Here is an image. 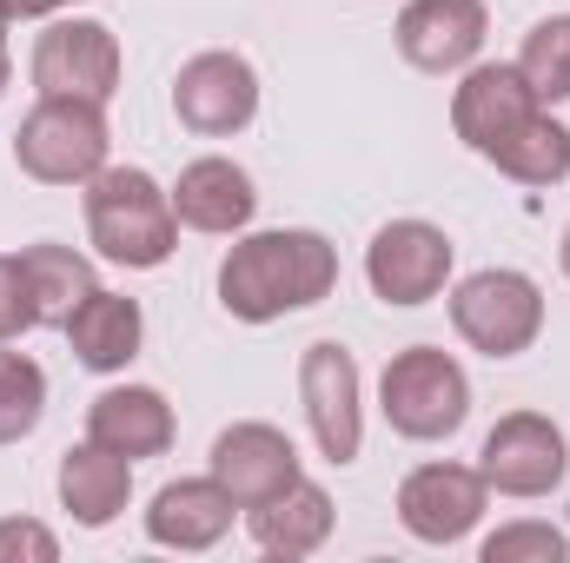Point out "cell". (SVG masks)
<instances>
[{
	"mask_svg": "<svg viewBox=\"0 0 570 563\" xmlns=\"http://www.w3.org/2000/svg\"><path fill=\"white\" fill-rule=\"evenodd\" d=\"M173 213H179V226H193V233H213V239H226V233H246L253 226V213H259V192H253V172L246 166H233V159H193L186 172H179V186H173Z\"/></svg>",
	"mask_w": 570,
	"mask_h": 563,
	"instance_id": "9a60e30c",
	"label": "cell"
},
{
	"mask_svg": "<svg viewBox=\"0 0 570 563\" xmlns=\"http://www.w3.org/2000/svg\"><path fill=\"white\" fill-rule=\"evenodd\" d=\"M60 7H73V0H0L7 20H47V13H60Z\"/></svg>",
	"mask_w": 570,
	"mask_h": 563,
	"instance_id": "83f0119b",
	"label": "cell"
},
{
	"mask_svg": "<svg viewBox=\"0 0 570 563\" xmlns=\"http://www.w3.org/2000/svg\"><path fill=\"white\" fill-rule=\"evenodd\" d=\"M564 279H570V226H564Z\"/></svg>",
	"mask_w": 570,
	"mask_h": 563,
	"instance_id": "f546056e",
	"label": "cell"
},
{
	"mask_svg": "<svg viewBox=\"0 0 570 563\" xmlns=\"http://www.w3.org/2000/svg\"><path fill=\"white\" fill-rule=\"evenodd\" d=\"M107 146L114 134L94 100H40L13 134V159L40 186H87L107 166Z\"/></svg>",
	"mask_w": 570,
	"mask_h": 563,
	"instance_id": "5b68a950",
	"label": "cell"
},
{
	"mask_svg": "<svg viewBox=\"0 0 570 563\" xmlns=\"http://www.w3.org/2000/svg\"><path fill=\"white\" fill-rule=\"evenodd\" d=\"M213 477L226 484V497L239 511H259V504H273L279 491L298 484V451L273 424H233V431L213 437Z\"/></svg>",
	"mask_w": 570,
	"mask_h": 563,
	"instance_id": "4fadbf2b",
	"label": "cell"
},
{
	"mask_svg": "<svg viewBox=\"0 0 570 563\" xmlns=\"http://www.w3.org/2000/svg\"><path fill=\"white\" fill-rule=\"evenodd\" d=\"M564 431L544 418V412H511L484 431V451H478V471L498 497H551L564 484Z\"/></svg>",
	"mask_w": 570,
	"mask_h": 563,
	"instance_id": "ba28073f",
	"label": "cell"
},
{
	"mask_svg": "<svg viewBox=\"0 0 570 563\" xmlns=\"http://www.w3.org/2000/svg\"><path fill=\"white\" fill-rule=\"evenodd\" d=\"M246 524H253V544L266 551V557H312L325 537H332V497L318 491V484H292L279 491L273 504H259V511H246Z\"/></svg>",
	"mask_w": 570,
	"mask_h": 563,
	"instance_id": "ffe728a7",
	"label": "cell"
},
{
	"mask_svg": "<svg viewBox=\"0 0 570 563\" xmlns=\"http://www.w3.org/2000/svg\"><path fill=\"white\" fill-rule=\"evenodd\" d=\"M491 166L504 179H518V186H558V179H570V127L538 107L511 140L491 152Z\"/></svg>",
	"mask_w": 570,
	"mask_h": 563,
	"instance_id": "7402d4cb",
	"label": "cell"
},
{
	"mask_svg": "<svg viewBox=\"0 0 570 563\" xmlns=\"http://www.w3.org/2000/svg\"><path fill=\"white\" fill-rule=\"evenodd\" d=\"M518 73H524V87H531L544 107L570 100V13H551V20H538V27L524 33Z\"/></svg>",
	"mask_w": 570,
	"mask_h": 563,
	"instance_id": "603a6c76",
	"label": "cell"
},
{
	"mask_svg": "<svg viewBox=\"0 0 570 563\" xmlns=\"http://www.w3.org/2000/svg\"><path fill=\"white\" fill-rule=\"evenodd\" d=\"M7 80H13V60H7V13H0V100H7Z\"/></svg>",
	"mask_w": 570,
	"mask_h": 563,
	"instance_id": "f1b7e54d",
	"label": "cell"
},
{
	"mask_svg": "<svg viewBox=\"0 0 570 563\" xmlns=\"http://www.w3.org/2000/svg\"><path fill=\"white\" fill-rule=\"evenodd\" d=\"M87 437L120 457H159L173 444V405L153 385H114L87 405Z\"/></svg>",
	"mask_w": 570,
	"mask_h": 563,
	"instance_id": "ac0fdd59",
	"label": "cell"
},
{
	"mask_svg": "<svg viewBox=\"0 0 570 563\" xmlns=\"http://www.w3.org/2000/svg\"><path fill=\"white\" fill-rule=\"evenodd\" d=\"M127 497H134V457H120V451H107L94 437L60 457V504L73 511V524L107 531L127 511Z\"/></svg>",
	"mask_w": 570,
	"mask_h": 563,
	"instance_id": "e0dca14e",
	"label": "cell"
},
{
	"mask_svg": "<svg viewBox=\"0 0 570 563\" xmlns=\"http://www.w3.org/2000/svg\"><path fill=\"white\" fill-rule=\"evenodd\" d=\"M298 398H305V424H312V444L318 457L332 464H352L358 444H365V405H358V358L332 338L305 345L298 358Z\"/></svg>",
	"mask_w": 570,
	"mask_h": 563,
	"instance_id": "52a82bcc",
	"label": "cell"
},
{
	"mask_svg": "<svg viewBox=\"0 0 570 563\" xmlns=\"http://www.w3.org/2000/svg\"><path fill=\"white\" fill-rule=\"evenodd\" d=\"M60 332H67V345H73V358H80L87 372H127V365L140 358L146 318H140L134 298H120V292H94Z\"/></svg>",
	"mask_w": 570,
	"mask_h": 563,
	"instance_id": "d6986e66",
	"label": "cell"
},
{
	"mask_svg": "<svg viewBox=\"0 0 570 563\" xmlns=\"http://www.w3.org/2000/svg\"><path fill=\"white\" fill-rule=\"evenodd\" d=\"M564 551V531H551V524H504L484 537V563H558Z\"/></svg>",
	"mask_w": 570,
	"mask_h": 563,
	"instance_id": "d4e9b609",
	"label": "cell"
},
{
	"mask_svg": "<svg viewBox=\"0 0 570 563\" xmlns=\"http://www.w3.org/2000/svg\"><path fill=\"white\" fill-rule=\"evenodd\" d=\"M451 325L471 352L484 358H518L538 345L544 332V292L531 273H511V266H484L451 292Z\"/></svg>",
	"mask_w": 570,
	"mask_h": 563,
	"instance_id": "277c9868",
	"label": "cell"
},
{
	"mask_svg": "<svg viewBox=\"0 0 570 563\" xmlns=\"http://www.w3.org/2000/svg\"><path fill=\"white\" fill-rule=\"evenodd\" d=\"M60 537L33 517H0V563H53Z\"/></svg>",
	"mask_w": 570,
	"mask_h": 563,
	"instance_id": "4316f807",
	"label": "cell"
},
{
	"mask_svg": "<svg viewBox=\"0 0 570 563\" xmlns=\"http://www.w3.org/2000/svg\"><path fill=\"white\" fill-rule=\"evenodd\" d=\"M332 285H338V246L305 226L246 233L219 259V305L246 325H273L285 312H305V305L332 298Z\"/></svg>",
	"mask_w": 570,
	"mask_h": 563,
	"instance_id": "6da1fadb",
	"label": "cell"
},
{
	"mask_svg": "<svg viewBox=\"0 0 570 563\" xmlns=\"http://www.w3.org/2000/svg\"><path fill=\"white\" fill-rule=\"evenodd\" d=\"M538 107L544 100L524 87L518 60H478V67H464V87L451 93V127H458V140L471 146L478 159H491Z\"/></svg>",
	"mask_w": 570,
	"mask_h": 563,
	"instance_id": "8fae6325",
	"label": "cell"
},
{
	"mask_svg": "<svg viewBox=\"0 0 570 563\" xmlns=\"http://www.w3.org/2000/svg\"><path fill=\"white\" fill-rule=\"evenodd\" d=\"M365 279L385 305H431L451 279V239L431 219H392L365 246Z\"/></svg>",
	"mask_w": 570,
	"mask_h": 563,
	"instance_id": "30bf717a",
	"label": "cell"
},
{
	"mask_svg": "<svg viewBox=\"0 0 570 563\" xmlns=\"http://www.w3.org/2000/svg\"><path fill=\"white\" fill-rule=\"evenodd\" d=\"M33 93L40 100H94L120 93V40L100 20H53L33 40Z\"/></svg>",
	"mask_w": 570,
	"mask_h": 563,
	"instance_id": "8992f818",
	"label": "cell"
},
{
	"mask_svg": "<svg viewBox=\"0 0 570 563\" xmlns=\"http://www.w3.org/2000/svg\"><path fill=\"white\" fill-rule=\"evenodd\" d=\"M87 239L100 246V259H114L127 273L166 266L173 246H179L173 192L140 166H100L87 179Z\"/></svg>",
	"mask_w": 570,
	"mask_h": 563,
	"instance_id": "7a4b0ae2",
	"label": "cell"
},
{
	"mask_svg": "<svg viewBox=\"0 0 570 563\" xmlns=\"http://www.w3.org/2000/svg\"><path fill=\"white\" fill-rule=\"evenodd\" d=\"M33 325H40V305H33L27 266H20V253H0V345H13Z\"/></svg>",
	"mask_w": 570,
	"mask_h": 563,
	"instance_id": "484cf974",
	"label": "cell"
},
{
	"mask_svg": "<svg viewBox=\"0 0 570 563\" xmlns=\"http://www.w3.org/2000/svg\"><path fill=\"white\" fill-rule=\"evenodd\" d=\"M491 33V13L484 0H412L399 13V53L419 67V73H458L478 60Z\"/></svg>",
	"mask_w": 570,
	"mask_h": 563,
	"instance_id": "5bb4252c",
	"label": "cell"
},
{
	"mask_svg": "<svg viewBox=\"0 0 570 563\" xmlns=\"http://www.w3.org/2000/svg\"><path fill=\"white\" fill-rule=\"evenodd\" d=\"M484 497H491L484 471H471V464H419L399 484V524L419 544H458V537L478 531Z\"/></svg>",
	"mask_w": 570,
	"mask_h": 563,
	"instance_id": "7c38bea8",
	"label": "cell"
},
{
	"mask_svg": "<svg viewBox=\"0 0 570 563\" xmlns=\"http://www.w3.org/2000/svg\"><path fill=\"white\" fill-rule=\"evenodd\" d=\"M173 113H179V127H193L206 140H226V134L253 127V113H259V73H253V60L226 53V47L193 53L179 67V80H173Z\"/></svg>",
	"mask_w": 570,
	"mask_h": 563,
	"instance_id": "9c48e42d",
	"label": "cell"
},
{
	"mask_svg": "<svg viewBox=\"0 0 570 563\" xmlns=\"http://www.w3.org/2000/svg\"><path fill=\"white\" fill-rule=\"evenodd\" d=\"M47 418V372L27 352H0V444H20Z\"/></svg>",
	"mask_w": 570,
	"mask_h": 563,
	"instance_id": "cb8c5ba5",
	"label": "cell"
},
{
	"mask_svg": "<svg viewBox=\"0 0 570 563\" xmlns=\"http://www.w3.org/2000/svg\"><path fill=\"white\" fill-rule=\"evenodd\" d=\"M233 497H226V484L206 471V477H179V484H166L159 497H153V511H146V537L153 544H166V551H213L226 531H233Z\"/></svg>",
	"mask_w": 570,
	"mask_h": 563,
	"instance_id": "2e32d148",
	"label": "cell"
},
{
	"mask_svg": "<svg viewBox=\"0 0 570 563\" xmlns=\"http://www.w3.org/2000/svg\"><path fill=\"white\" fill-rule=\"evenodd\" d=\"M379 412H385V424H392L399 437L438 444V437H451L458 424L471 418V378H464V365H458L451 352L412 345V352H399V358L385 365V378H379Z\"/></svg>",
	"mask_w": 570,
	"mask_h": 563,
	"instance_id": "3957f363",
	"label": "cell"
},
{
	"mask_svg": "<svg viewBox=\"0 0 570 563\" xmlns=\"http://www.w3.org/2000/svg\"><path fill=\"white\" fill-rule=\"evenodd\" d=\"M20 266H27V285H33V305H40V325H67L94 292V266L73 253V246H27L20 253Z\"/></svg>",
	"mask_w": 570,
	"mask_h": 563,
	"instance_id": "44dd1931",
	"label": "cell"
}]
</instances>
